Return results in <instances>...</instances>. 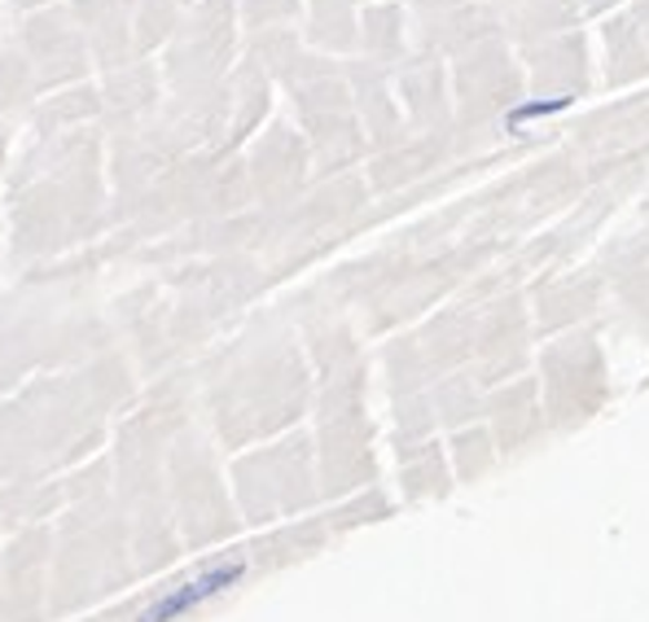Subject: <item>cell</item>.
Returning <instances> with one entry per match:
<instances>
[{
	"instance_id": "6da1fadb",
	"label": "cell",
	"mask_w": 649,
	"mask_h": 622,
	"mask_svg": "<svg viewBox=\"0 0 649 622\" xmlns=\"http://www.w3.org/2000/svg\"><path fill=\"white\" fill-rule=\"evenodd\" d=\"M237 579H242V565H237V561H224V565H215V570H206V574H197V579L181 583L176 592L159 596V601L145 610V619H141V622H176V619H185L189 610H197L202 601L220 596V592H224V588H233Z\"/></svg>"
},
{
	"instance_id": "7a4b0ae2",
	"label": "cell",
	"mask_w": 649,
	"mask_h": 622,
	"mask_svg": "<svg viewBox=\"0 0 649 622\" xmlns=\"http://www.w3.org/2000/svg\"><path fill=\"white\" fill-rule=\"evenodd\" d=\"M570 105V96H554V101H531V105H518L514 114H509V128H523L527 119H545V114H557V110H566Z\"/></svg>"
}]
</instances>
